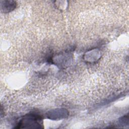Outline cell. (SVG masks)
Returning <instances> with one entry per match:
<instances>
[{
    "label": "cell",
    "instance_id": "obj_4",
    "mask_svg": "<svg viewBox=\"0 0 129 129\" xmlns=\"http://www.w3.org/2000/svg\"><path fill=\"white\" fill-rule=\"evenodd\" d=\"M119 123L120 125L125 126L128 124V115H124L121 117L119 120Z\"/></svg>",
    "mask_w": 129,
    "mask_h": 129
},
{
    "label": "cell",
    "instance_id": "obj_3",
    "mask_svg": "<svg viewBox=\"0 0 129 129\" xmlns=\"http://www.w3.org/2000/svg\"><path fill=\"white\" fill-rule=\"evenodd\" d=\"M1 10L4 13H9L13 11L17 6V3L13 1H5L1 2Z\"/></svg>",
    "mask_w": 129,
    "mask_h": 129
},
{
    "label": "cell",
    "instance_id": "obj_1",
    "mask_svg": "<svg viewBox=\"0 0 129 129\" xmlns=\"http://www.w3.org/2000/svg\"><path fill=\"white\" fill-rule=\"evenodd\" d=\"M16 128H43V119L41 115L35 113L26 114L20 120Z\"/></svg>",
    "mask_w": 129,
    "mask_h": 129
},
{
    "label": "cell",
    "instance_id": "obj_2",
    "mask_svg": "<svg viewBox=\"0 0 129 129\" xmlns=\"http://www.w3.org/2000/svg\"><path fill=\"white\" fill-rule=\"evenodd\" d=\"M69 115V111L63 108L55 109L47 112L46 116L47 118L53 120H57L67 117Z\"/></svg>",
    "mask_w": 129,
    "mask_h": 129
}]
</instances>
